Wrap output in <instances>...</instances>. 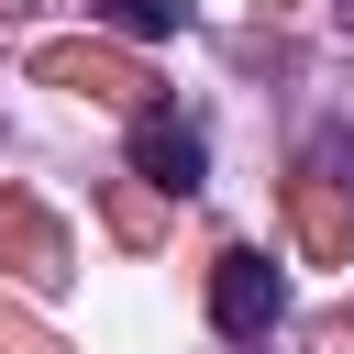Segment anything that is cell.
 Returning a JSON list of instances; mask_svg holds the SVG:
<instances>
[{
	"instance_id": "obj_1",
	"label": "cell",
	"mask_w": 354,
	"mask_h": 354,
	"mask_svg": "<svg viewBox=\"0 0 354 354\" xmlns=\"http://www.w3.org/2000/svg\"><path fill=\"white\" fill-rule=\"evenodd\" d=\"M210 321H221V343H266V332L288 321V277H277L254 243H232V254L210 266Z\"/></svg>"
},
{
	"instance_id": "obj_2",
	"label": "cell",
	"mask_w": 354,
	"mask_h": 354,
	"mask_svg": "<svg viewBox=\"0 0 354 354\" xmlns=\"http://www.w3.org/2000/svg\"><path fill=\"white\" fill-rule=\"evenodd\" d=\"M133 166H144L155 188H177V199H188V188L210 177V144H199V122H177V111H144V122H133Z\"/></svg>"
},
{
	"instance_id": "obj_3",
	"label": "cell",
	"mask_w": 354,
	"mask_h": 354,
	"mask_svg": "<svg viewBox=\"0 0 354 354\" xmlns=\"http://www.w3.org/2000/svg\"><path fill=\"white\" fill-rule=\"evenodd\" d=\"M111 11H122L133 33H177V22H188V0H111Z\"/></svg>"
}]
</instances>
